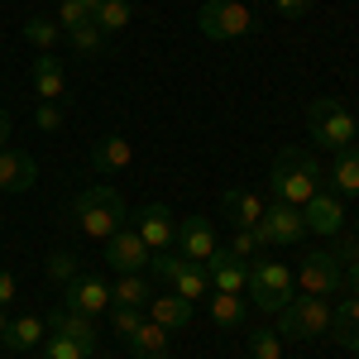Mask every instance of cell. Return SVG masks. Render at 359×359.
Instances as JSON below:
<instances>
[{"label":"cell","mask_w":359,"mask_h":359,"mask_svg":"<svg viewBox=\"0 0 359 359\" xmlns=\"http://www.w3.org/2000/svg\"><path fill=\"white\" fill-rule=\"evenodd\" d=\"M48 273H53L57 283H72V278H77V259L57 249V254H48Z\"/></svg>","instance_id":"obj_35"},{"label":"cell","mask_w":359,"mask_h":359,"mask_svg":"<svg viewBox=\"0 0 359 359\" xmlns=\"http://www.w3.org/2000/svg\"><path fill=\"white\" fill-rule=\"evenodd\" d=\"M149 269H154V278H163L177 297H187V302L211 297V283H206V273H201V264H187L182 254H168V249H158V254L149 259Z\"/></svg>","instance_id":"obj_7"},{"label":"cell","mask_w":359,"mask_h":359,"mask_svg":"<svg viewBox=\"0 0 359 359\" xmlns=\"http://www.w3.org/2000/svg\"><path fill=\"white\" fill-rule=\"evenodd\" d=\"M144 316H149V321H158L168 335H177V331H187V326H192V302H187V297H177V292L168 287V292H154V302H149Z\"/></svg>","instance_id":"obj_17"},{"label":"cell","mask_w":359,"mask_h":359,"mask_svg":"<svg viewBox=\"0 0 359 359\" xmlns=\"http://www.w3.org/2000/svg\"><path fill=\"white\" fill-rule=\"evenodd\" d=\"M249 355H254V359H283V335L254 331V335H249Z\"/></svg>","instance_id":"obj_32"},{"label":"cell","mask_w":359,"mask_h":359,"mask_svg":"<svg viewBox=\"0 0 359 359\" xmlns=\"http://www.w3.org/2000/svg\"><path fill=\"white\" fill-rule=\"evenodd\" d=\"M77 5H82V15H86V20H96V10H101V0H77Z\"/></svg>","instance_id":"obj_43"},{"label":"cell","mask_w":359,"mask_h":359,"mask_svg":"<svg viewBox=\"0 0 359 359\" xmlns=\"http://www.w3.org/2000/svg\"><path fill=\"white\" fill-rule=\"evenodd\" d=\"M43 335H48V321L43 316H20V321H10V331L0 335V345L25 355V350H39L43 345Z\"/></svg>","instance_id":"obj_23"},{"label":"cell","mask_w":359,"mask_h":359,"mask_svg":"<svg viewBox=\"0 0 359 359\" xmlns=\"http://www.w3.org/2000/svg\"><path fill=\"white\" fill-rule=\"evenodd\" d=\"M345 287L359 297V259H350V264H345Z\"/></svg>","instance_id":"obj_41"},{"label":"cell","mask_w":359,"mask_h":359,"mask_svg":"<svg viewBox=\"0 0 359 359\" xmlns=\"http://www.w3.org/2000/svg\"><path fill=\"white\" fill-rule=\"evenodd\" d=\"M96 359H115V355H96Z\"/></svg>","instance_id":"obj_45"},{"label":"cell","mask_w":359,"mask_h":359,"mask_svg":"<svg viewBox=\"0 0 359 359\" xmlns=\"http://www.w3.org/2000/svg\"><path fill=\"white\" fill-rule=\"evenodd\" d=\"M297 283L311 297H331V292L345 287V269H340V259H335L331 249H306L302 269H297Z\"/></svg>","instance_id":"obj_8"},{"label":"cell","mask_w":359,"mask_h":359,"mask_svg":"<svg viewBox=\"0 0 359 359\" xmlns=\"http://www.w3.org/2000/svg\"><path fill=\"white\" fill-rule=\"evenodd\" d=\"M172 245H177V254L187 264H206L221 249V240H216V225L206 221V216H187V221H177V230H172Z\"/></svg>","instance_id":"obj_12"},{"label":"cell","mask_w":359,"mask_h":359,"mask_svg":"<svg viewBox=\"0 0 359 359\" xmlns=\"http://www.w3.org/2000/svg\"><path fill=\"white\" fill-rule=\"evenodd\" d=\"M269 187H273V201L306 206L311 196L321 192V163L306 149H283L273 158V168H269Z\"/></svg>","instance_id":"obj_1"},{"label":"cell","mask_w":359,"mask_h":359,"mask_svg":"<svg viewBox=\"0 0 359 359\" xmlns=\"http://www.w3.org/2000/svg\"><path fill=\"white\" fill-rule=\"evenodd\" d=\"M62 306L82 311V316H101V311H111V283L96 273H77L72 283H62Z\"/></svg>","instance_id":"obj_10"},{"label":"cell","mask_w":359,"mask_h":359,"mask_svg":"<svg viewBox=\"0 0 359 359\" xmlns=\"http://www.w3.org/2000/svg\"><path fill=\"white\" fill-rule=\"evenodd\" d=\"M57 25H62V34H67V29H77V25H86L82 5H77V0H62V5H57Z\"/></svg>","instance_id":"obj_37"},{"label":"cell","mask_w":359,"mask_h":359,"mask_svg":"<svg viewBox=\"0 0 359 359\" xmlns=\"http://www.w3.org/2000/svg\"><path fill=\"white\" fill-rule=\"evenodd\" d=\"M34 91H39V101H62V91H67V67H62L53 53H39V62H34Z\"/></svg>","instance_id":"obj_22"},{"label":"cell","mask_w":359,"mask_h":359,"mask_svg":"<svg viewBox=\"0 0 359 359\" xmlns=\"http://www.w3.org/2000/svg\"><path fill=\"white\" fill-rule=\"evenodd\" d=\"M130 163H135V144L125 135H106L91 144V168L96 172H125Z\"/></svg>","instance_id":"obj_19"},{"label":"cell","mask_w":359,"mask_h":359,"mask_svg":"<svg viewBox=\"0 0 359 359\" xmlns=\"http://www.w3.org/2000/svg\"><path fill=\"white\" fill-rule=\"evenodd\" d=\"M149 259H154V249L139 240L135 225H120L111 240H106V264H111L115 273H144Z\"/></svg>","instance_id":"obj_11"},{"label":"cell","mask_w":359,"mask_h":359,"mask_svg":"<svg viewBox=\"0 0 359 359\" xmlns=\"http://www.w3.org/2000/svg\"><path fill=\"white\" fill-rule=\"evenodd\" d=\"M43 359H96V355H86L77 340H67L62 331H53V335H43Z\"/></svg>","instance_id":"obj_31"},{"label":"cell","mask_w":359,"mask_h":359,"mask_svg":"<svg viewBox=\"0 0 359 359\" xmlns=\"http://www.w3.org/2000/svg\"><path fill=\"white\" fill-rule=\"evenodd\" d=\"M48 331H62L67 340H77L86 355H96V316H82V311H67V306H57L53 316H48Z\"/></svg>","instance_id":"obj_18"},{"label":"cell","mask_w":359,"mask_h":359,"mask_svg":"<svg viewBox=\"0 0 359 359\" xmlns=\"http://www.w3.org/2000/svg\"><path fill=\"white\" fill-rule=\"evenodd\" d=\"M230 254H235V259H240V264H249V259H254V254H259V235H254V230H240V225H235V235H230Z\"/></svg>","instance_id":"obj_34"},{"label":"cell","mask_w":359,"mask_h":359,"mask_svg":"<svg viewBox=\"0 0 359 359\" xmlns=\"http://www.w3.org/2000/svg\"><path fill=\"white\" fill-rule=\"evenodd\" d=\"M130 20H135V5H130V0H101V10H96L91 25L111 39V34H120V29H130Z\"/></svg>","instance_id":"obj_27"},{"label":"cell","mask_w":359,"mask_h":359,"mask_svg":"<svg viewBox=\"0 0 359 359\" xmlns=\"http://www.w3.org/2000/svg\"><path fill=\"white\" fill-rule=\"evenodd\" d=\"M196 29L216 43H230V39H249L259 29V20H254V10L245 0H206L196 10Z\"/></svg>","instance_id":"obj_6"},{"label":"cell","mask_w":359,"mask_h":359,"mask_svg":"<svg viewBox=\"0 0 359 359\" xmlns=\"http://www.w3.org/2000/svg\"><path fill=\"white\" fill-rule=\"evenodd\" d=\"M245 292H249V302L259 306L264 316H278L283 306L297 297V292H292V273H287L283 264H273V259H249Z\"/></svg>","instance_id":"obj_4"},{"label":"cell","mask_w":359,"mask_h":359,"mask_svg":"<svg viewBox=\"0 0 359 359\" xmlns=\"http://www.w3.org/2000/svg\"><path fill=\"white\" fill-rule=\"evenodd\" d=\"M135 230H139V240L158 254V249L172 245V230H177V221H172V211H168L163 201H149V206H139V211H135Z\"/></svg>","instance_id":"obj_14"},{"label":"cell","mask_w":359,"mask_h":359,"mask_svg":"<svg viewBox=\"0 0 359 359\" xmlns=\"http://www.w3.org/2000/svg\"><path fill=\"white\" fill-rule=\"evenodd\" d=\"M72 216H77V225H82L86 240H101V245H106L115 230L130 221V206H125V196L115 192V187L96 182V187L77 192V201H72Z\"/></svg>","instance_id":"obj_2"},{"label":"cell","mask_w":359,"mask_h":359,"mask_svg":"<svg viewBox=\"0 0 359 359\" xmlns=\"http://www.w3.org/2000/svg\"><path fill=\"white\" fill-rule=\"evenodd\" d=\"M15 292H20L15 273H5V269H0V306H10V302H15Z\"/></svg>","instance_id":"obj_40"},{"label":"cell","mask_w":359,"mask_h":359,"mask_svg":"<svg viewBox=\"0 0 359 359\" xmlns=\"http://www.w3.org/2000/svg\"><path fill=\"white\" fill-rule=\"evenodd\" d=\"M130 350H135V359H168V331L144 316V326L130 335Z\"/></svg>","instance_id":"obj_26"},{"label":"cell","mask_w":359,"mask_h":359,"mask_svg":"<svg viewBox=\"0 0 359 359\" xmlns=\"http://www.w3.org/2000/svg\"><path fill=\"white\" fill-rule=\"evenodd\" d=\"M5 144H10V111L0 106V149H5Z\"/></svg>","instance_id":"obj_42"},{"label":"cell","mask_w":359,"mask_h":359,"mask_svg":"<svg viewBox=\"0 0 359 359\" xmlns=\"http://www.w3.org/2000/svg\"><path fill=\"white\" fill-rule=\"evenodd\" d=\"M62 39L72 43V53H82V57H96L101 48H106V34H101V29L91 25V20H86V25H77V29H67Z\"/></svg>","instance_id":"obj_29"},{"label":"cell","mask_w":359,"mask_h":359,"mask_svg":"<svg viewBox=\"0 0 359 359\" xmlns=\"http://www.w3.org/2000/svg\"><path fill=\"white\" fill-rule=\"evenodd\" d=\"M331 331H335V340L350 350V355H359V297L350 292L345 302L335 306V321H331Z\"/></svg>","instance_id":"obj_25"},{"label":"cell","mask_w":359,"mask_h":359,"mask_svg":"<svg viewBox=\"0 0 359 359\" xmlns=\"http://www.w3.org/2000/svg\"><path fill=\"white\" fill-rule=\"evenodd\" d=\"M34 125H39V130H48V135H53V130H62V111H57V101L34 106Z\"/></svg>","instance_id":"obj_36"},{"label":"cell","mask_w":359,"mask_h":359,"mask_svg":"<svg viewBox=\"0 0 359 359\" xmlns=\"http://www.w3.org/2000/svg\"><path fill=\"white\" fill-rule=\"evenodd\" d=\"M355 144H359V135H355Z\"/></svg>","instance_id":"obj_46"},{"label":"cell","mask_w":359,"mask_h":359,"mask_svg":"<svg viewBox=\"0 0 359 359\" xmlns=\"http://www.w3.org/2000/svg\"><path fill=\"white\" fill-rule=\"evenodd\" d=\"M149 302H154V283L144 273H115L111 306H139V311H149Z\"/></svg>","instance_id":"obj_21"},{"label":"cell","mask_w":359,"mask_h":359,"mask_svg":"<svg viewBox=\"0 0 359 359\" xmlns=\"http://www.w3.org/2000/svg\"><path fill=\"white\" fill-rule=\"evenodd\" d=\"M111 326H115V335L130 340V335L144 326V311H139V306H111Z\"/></svg>","instance_id":"obj_33"},{"label":"cell","mask_w":359,"mask_h":359,"mask_svg":"<svg viewBox=\"0 0 359 359\" xmlns=\"http://www.w3.org/2000/svg\"><path fill=\"white\" fill-rule=\"evenodd\" d=\"M221 206H225V216H230V225H240V230H254V225L264 221V211H269V201L245 192V187H230L221 196Z\"/></svg>","instance_id":"obj_20"},{"label":"cell","mask_w":359,"mask_h":359,"mask_svg":"<svg viewBox=\"0 0 359 359\" xmlns=\"http://www.w3.org/2000/svg\"><path fill=\"white\" fill-rule=\"evenodd\" d=\"M10 331V316H5V306H0V335Z\"/></svg>","instance_id":"obj_44"},{"label":"cell","mask_w":359,"mask_h":359,"mask_svg":"<svg viewBox=\"0 0 359 359\" xmlns=\"http://www.w3.org/2000/svg\"><path fill=\"white\" fill-rule=\"evenodd\" d=\"M273 10L283 20H302L306 10H311V0H273Z\"/></svg>","instance_id":"obj_39"},{"label":"cell","mask_w":359,"mask_h":359,"mask_svg":"<svg viewBox=\"0 0 359 359\" xmlns=\"http://www.w3.org/2000/svg\"><path fill=\"white\" fill-rule=\"evenodd\" d=\"M206 302H211V321L225 326V331L245 321V297H235V292H211Z\"/></svg>","instance_id":"obj_28"},{"label":"cell","mask_w":359,"mask_h":359,"mask_svg":"<svg viewBox=\"0 0 359 359\" xmlns=\"http://www.w3.org/2000/svg\"><path fill=\"white\" fill-rule=\"evenodd\" d=\"M331 187H335V196H359V144H350V149L335 154Z\"/></svg>","instance_id":"obj_24"},{"label":"cell","mask_w":359,"mask_h":359,"mask_svg":"<svg viewBox=\"0 0 359 359\" xmlns=\"http://www.w3.org/2000/svg\"><path fill=\"white\" fill-rule=\"evenodd\" d=\"M302 221H306L311 235H340V230H345V206H340L335 192H316L302 206Z\"/></svg>","instance_id":"obj_15"},{"label":"cell","mask_w":359,"mask_h":359,"mask_svg":"<svg viewBox=\"0 0 359 359\" xmlns=\"http://www.w3.org/2000/svg\"><path fill=\"white\" fill-rule=\"evenodd\" d=\"M39 182V163L29 149H0V192H29Z\"/></svg>","instance_id":"obj_16"},{"label":"cell","mask_w":359,"mask_h":359,"mask_svg":"<svg viewBox=\"0 0 359 359\" xmlns=\"http://www.w3.org/2000/svg\"><path fill=\"white\" fill-rule=\"evenodd\" d=\"M331 321H335V306L326 297H292V302L278 311V335H292V340H321L331 335Z\"/></svg>","instance_id":"obj_5"},{"label":"cell","mask_w":359,"mask_h":359,"mask_svg":"<svg viewBox=\"0 0 359 359\" xmlns=\"http://www.w3.org/2000/svg\"><path fill=\"white\" fill-rule=\"evenodd\" d=\"M201 273H206V283H211V292H235V297H245L249 264H240L230 249H216V254L201 264Z\"/></svg>","instance_id":"obj_13"},{"label":"cell","mask_w":359,"mask_h":359,"mask_svg":"<svg viewBox=\"0 0 359 359\" xmlns=\"http://www.w3.org/2000/svg\"><path fill=\"white\" fill-rule=\"evenodd\" d=\"M259 245H297L306 235V221H302V206H287V201H273L264 211V221L254 225Z\"/></svg>","instance_id":"obj_9"},{"label":"cell","mask_w":359,"mask_h":359,"mask_svg":"<svg viewBox=\"0 0 359 359\" xmlns=\"http://www.w3.org/2000/svg\"><path fill=\"white\" fill-rule=\"evenodd\" d=\"M306 130H311V139H316L321 149L340 154V149H350V144H355L359 120L350 115V106H345V101L321 96V101H311V106H306Z\"/></svg>","instance_id":"obj_3"},{"label":"cell","mask_w":359,"mask_h":359,"mask_svg":"<svg viewBox=\"0 0 359 359\" xmlns=\"http://www.w3.org/2000/svg\"><path fill=\"white\" fill-rule=\"evenodd\" d=\"M25 39L39 48V53H48L57 39H62V25H57V20H43V15H34V20H25Z\"/></svg>","instance_id":"obj_30"},{"label":"cell","mask_w":359,"mask_h":359,"mask_svg":"<svg viewBox=\"0 0 359 359\" xmlns=\"http://www.w3.org/2000/svg\"><path fill=\"white\" fill-rule=\"evenodd\" d=\"M335 259H340V269L350 264V259H359V235H335Z\"/></svg>","instance_id":"obj_38"}]
</instances>
